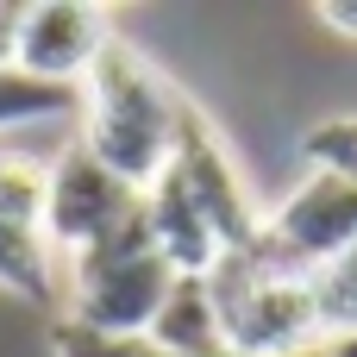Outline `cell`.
<instances>
[{"label": "cell", "instance_id": "obj_1", "mask_svg": "<svg viewBox=\"0 0 357 357\" xmlns=\"http://www.w3.org/2000/svg\"><path fill=\"white\" fill-rule=\"evenodd\" d=\"M75 113H82V151L94 163H107L119 182L151 188L169 157H176V132L188 113V94L126 38H113L100 50V63L82 75L75 88Z\"/></svg>", "mask_w": 357, "mask_h": 357}, {"label": "cell", "instance_id": "obj_2", "mask_svg": "<svg viewBox=\"0 0 357 357\" xmlns=\"http://www.w3.org/2000/svg\"><path fill=\"white\" fill-rule=\"evenodd\" d=\"M207 301L220 320V339L245 357H276L320 339V307H314V276L276 264L257 238L226 251L207 276Z\"/></svg>", "mask_w": 357, "mask_h": 357}, {"label": "cell", "instance_id": "obj_3", "mask_svg": "<svg viewBox=\"0 0 357 357\" xmlns=\"http://www.w3.org/2000/svg\"><path fill=\"white\" fill-rule=\"evenodd\" d=\"M169 289H176V270L151 245L144 213L132 226L107 232L100 245L63 257V295H69L63 320H82L94 333H151Z\"/></svg>", "mask_w": 357, "mask_h": 357}, {"label": "cell", "instance_id": "obj_4", "mask_svg": "<svg viewBox=\"0 0 357 357\" xmlns=\"http://www.w3.org/2000/svg\"><path fill=\"white\" fill-rule=\"evenodd\" d=\"M257 245L301 270V276H320L326 264H339L345 251H357V188L339 182V176H320L307 169L257 226Z\"/></svg>", "mask_w": 357, "mask_h": 357}, {"label": "cell", "instance_id": "obj_5", "mask_svg": "<svg viewBox=\"0 0 357 357\" xmlns=\"http://www.w3.org/2000/svg\"><path fill=\"white\" fill-rule=\"evenodd\" d=\"M138 213H144V188L119 182L82 144H69L50 163V182H44V238H50L56 257H75V251L100 245L107 232L132 226Z\"/></svg>", "mask_w": 357, "mask_h": 357}, {"label": "cell", "instance_id": "obj_6", "mask_svg": "<svg viewBox=\"0 0 357 357\" xmlns=\"http://www.w3.org/2000/svg\"><path fill=\"white\" fill-rule=\"evenodd\" d=\"M169 176H176V182H182V195L201 207V220L213 226L220 251H238V245H251V238H257L264 207L251 201V188H245V176H238V163H232L226 138L213 132V119H207L195 100H188V113H182Z\"/></svg>", "mask_w": 357, "mask_h": 357}, {"label": "cell", "instance_id": "obj_7", "mask_svg": "<svg viewBox=\"0 0 357 357\" xmlns=\"http://www.w3.org/2000/svg\"><path fill=\"white\" fill-rule=\"evenodd\" d=\"M113 13L88 6V0H44L19 13V44H13V69L56 82V88H82V75L100 63V50L113 44Z\"/></svg>", "mask_w": 357, "mask_h": 357}, {"label": "cell", "instance_id": "obj_8", "mask_svg": "<svg viewBox=\"0 0 357 357\" xmlns=\"http://www.w3.org/2000/svg\"><path fill=\"white\" fill-rule=\"evenodd\" d=\"M144 226H151V245L163 251V264L176 270V276H207L226 251H220V238H213V226L201 220V207L182 195V182L163 169L151 188H144Z\"/></svg>", "mask_w": 357, "mask_h": 357}, {"label": "cell", "instance_id": "obj_9", "mask_svg": "<svg viewBox=\"0 0 357 357\" xmlns=\"http://www.w3.org/2000/svg\"><path fill=\"white\" fill-rule=\"evenodd\" d=\"M0 289L19 295L25 307H56L63 301V257L50 251L44 226L0 220Z\"/></svg>", "mask_w": 357, "mask_h": 357}, {"label": "cell", "instance_id": "obj_10", "mask_svg": "<svg viewBox=\"0 0 357 357\" xmlns=\"http://www.w3.org/2000/svg\"><path fill=\"white\" fill-rule=\"evenodd\" d=\"M144 339H151L163 357H207V351H220L226 339H220L207 282H201V276H176V289L163 295V307H157V320H151Z\"/></svg>", "mask_w": 357, "mask_h": 357}, {"label": "cell", "instance_id": "obj_11", "mask_svg": "<svg viewBox=\"0 0 357 357\" xmlns=\"http://www.w3.org/2000/svg\"><path fill=\"white\" fill-rule=\"evenodd\" d=\"M75 113V88H56V82H38L25 69H0V132L13 126H38V119H69Z\"/></svg>", "mask_w": 357, "mask_h": 357}, {"label": "cell", "instance_id": "obj_12", "mask_svg": "<svg viewBox=\"0 0 357 357\" xmlns=\"http://www.w3.org/2000/svg\"><path fill=\"white\" fill-rule=\"evenodd\" d=\"M301 157H307V169L339 176V182L357 188V113H339V119L307 126L301 132Z\"/></svg>", "mask_w": 357, "mask_h": 357}, {"label": "cell", "instance_id": "obj_13", "mask_svg": "<svg viewBox=\"0 0 357 357\" xmlns=\"http://www.w3.org/2000/svg\"><path fill=\"white\" fill-rule=\"evenodd\" d=\"M50 345H56V357H163L144 333H94L82 320H56Z\"/></svg>", "mask_w": 357, "mask_h": 357}, {"label": "cell", "instance_id": "obj_14", "mask_svg": "<svg viewBox=\"0 0 357 357\" xmlns=\"http://www.w3.org/2000/svg\"><path fill=\"white\" fill-rule=\"evenodd\" d=\"M314 19L333 25L339 38H351V44H357V0H326V6H314Z\"/></svg>", "mask_w": 357, "mask_h": 357}, {"label": "cell", "instance_id": "obj_15", "mask_svg": "<svg viewBox=\"0 0 357 357\" xmlns=\"http://www.w3.org/2000/svg\"><path fill=\"white\" fill-rule=\"evenodd\" d=\"M19 13H25V6H6V0H0V69L13 63V44H19Z\"/></svg>", "mask_w": 357, "mask_h": 357}, {"label": "cell", "instance_id": "obj_16", "mask_svg": "<svg viewBox=\"0 0 357 357\" xmlns=\"http://www.w3.org/2000/svg\"><path fill=\"white\" fill-rule=\"evenodd\" d=\"M276 357H339L326 339H307V345H295V351H276Z\"/></svg>", "mask_w": 357, "mask_h": 357}, {"label": "cell", "instance_id": "obj_17", "mask_svg": "<svg viewBox=\"0 0 357 357\" xmlns=\"http://www.w3.org/2000/svg\"><path fill=\"white\" fill-rule=\"evenodd\" d=\"M207 357H245V351H232V345H220V351H207Z\"/></svg>", "mask_w": 357, "mask_h": 357}]
</instances>
